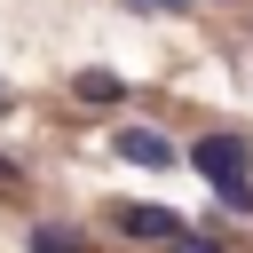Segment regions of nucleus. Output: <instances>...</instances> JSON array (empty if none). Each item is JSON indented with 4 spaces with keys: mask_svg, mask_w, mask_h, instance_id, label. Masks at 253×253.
I'll list each match as a JSON object with an SVG mask.
<instances>
[{
    "mask_svg": "<svg viewBox=\"0 0 253 253\" xmlns=\"http://www.w3.org/2000/svg\"><path fill=\"white\" fill-rule=\"evenodd\" d=\"M190 166L206 182H237V174H253V150H245V134H198L190 142Z\"/></svg>",
    "mask_w": 253,
    "mask_h": 253,
    "instance_id": "1",
    "label": "nucleus"
},
{
    "mask_svg": "<svg viewBox=\"0 0 253 253\" xmlns=\"http://www.w3.org/2000/svg\"><path fill=\"white\" fill-rule=\"evenodd\" d=\"M111 229H119V237H150V245H174V237H182V221H174L166 206H119Z\"/></svg>",
    "mask_w": 253,
    "mask_h": 253,
    "instance_id": "2",
    "label": "nucleus"
},
{
    "mask_svg": "<svg viewBox=\"0 0 253 253\" xmlns=\"http://www.w3.org/2000/svg\"><path fill=\"white\" fill-rule=\"evenodd\" d=\"M111 150H119L126 166H150V174H158V166H174V142H166V134H150V126H119V134H111Z\"/></svg>",
    "mask_w": 253,
    "mask_h": 253,
    "instance_id": "3",
    "label": "nucleus"
},
{
    "mask_svg": "<svg viewBox=\"0 0 253 253\" xmlns=\"http://www.w3.org/2000/svg\"><path fill=\"white\" fill-rule=\"evenodd\" d=\"M71 95H79V103H119L126 87H119V71H79V79H71Z\"/></svg>",
    "mask_w": 253,
    "mask_h": 253,
    "instance_id": "4",
    "label": "nucleus"
},
{
    "mask_svg": "<svg viewBox=\"0 0 253 253\" xmlns=\"http://www.w3.org/2000/svg\"><path fill=\"white\" fill-rule=\"evenodd\" d=\"M32 253H87V237H79V229H55V221H40V229H32Z\"/></svg>",
    "mask_w": 253,
    "mask_h": 253,
    "instance_id": "5",
    "label": "nucleus"
},
{
    "mask_svg": "<svg viewBox=\"0 0 253 253\" xmlns=\"http://www.w3.org/2000/svg\"><path fill=\"white\" fill-rule=\"evenodd\" d=\"M213 198H221L229 213H253V174H237V182H213Z\"/></svg>",
    "mask_w": 253,
    "mask_h": 253,
    "instance_id": "6",
    "label": "nucleus"
},
{
    "mask_svg": "<svg viewBox=\"0 0 253 253\" xmlns=\"http://www.w3.org/2000/svg\"><path fill=\"white\" fill-rule=\"evenodd\" d=\"M174 253H221V245H213V237H190V229H182V237H174Z\"/></svg>",
    "mask_w": 253,
    "mask_h": 253,
    "instance_id": "7",
    "label": "nucleus"
},
{
    "mask_svg": "<svg viewBox=\"0 0 253 253\" xmlns=\"http://www.w3.org/2000/svg\"><path fill=\"white\" fill-rule=\"evenodd\" d=\"M16 182H24V166H16V158H0V190H16Z\"/></svg>",
    "mask_w": 253,
    "mask_h": 253,
    "instance_id": "8",
    "label": "nucleus"
},
{
    "mask_svg": "<svg viewBox=\"0 0 253 253\" xmlns=\"http://www.w3.org/2000/svg\"><path fill=\"white\" fill-rule=\"evenodd\" d=\"M134 8H190V0H134Z\"/></svg>",
    "mask_w": 253,
    "mask_h": 253,
    "instance_id": "9",
    "label": "nucleus"
},
{
    "mask_svg": "<svg viewBox=\"0 0 253 253\" xmlns=\"http://www.w3.org/2000/svg\"><path fill=\"white\" fill-rule=\"evenodd\" d=\"M0 111H8V87H0Z\"/></svg>",
    "mask_w": 253,
    "mask_h": 253,
    "instance_id": "10",
    "label": "nucleus"
}]
</instances>
